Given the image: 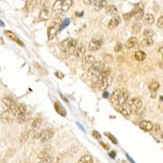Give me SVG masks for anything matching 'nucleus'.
Listing matches in <instances>:
<instances>
[{
    "instance_id": "obj_30",
    "label": "nucleus",
    "mask_w": 163,
    "mask_h": 163,
    "mask_svg": "<svg viewBox=\"0 0 163 163\" xmlns=\"http://www.w3.org/2000/svg\"><path fill=\"white\" fill-rule=\"evenodd\" d=\"M55 109L60 115H61V116L62 115H63V116H65V114H66V113H65V109L63 108V106H62L57 100L55 102Z\"/></svg>"
},
{
    "instance_id": "obj_5",
    "label": "nucleus",
    "mask_w": 163,
    "mask_h": 163,
    "mask_svg": "<svg viewBox=\"0 0 163 163\" xmlns=\"http://www.w3.org/2000/svg\"><path fill=\"white\" fill-rule=\"evenodd\" d=\"M54 136V131L52 129H45L40 133H38L34 138L40 139L42 142H46L50 140Z\"/></svg>"
},
{
    "instance_id": "obj_38",
    "label": "nucleus",
    "mask_w": 163,
    "mask_h": 163,
    "mask_svg": "<svg viewBox=\"0 0 163 163\" xmlns=\"http://www.w3.org/2000/svg\"><path fill=\"white\" fill-rule=\"evenodd\" d=\"M50 157L49 156V153L46 152V151H42L40 153L38 154V158L43 160V159H45L46 157Z\"/></svg>"
},
{
    "instance_id": "obj_26",
    "label": "nucleus",
    "mask_w": 163,
    "mask_h": 163,
    "mask_svg": "<svg viewBox=\"0 0 163 163\" xmlns=\"http://www.w3.org/2000/svg\"><path fill=\"white\" fill-rule=\"evenodd\" d=\"M105 13L109 15L115 16L117 14V8L114 5H108L105 7Z\"/></svg>"
},
{
    "instance_id": "obj_43",
    "label": "nucleus",
    "mask_w": 163,
    "mask_h": 163,
    "mask_svg": "<svg viewBox=\"0 0 163 163\" xmlns=\"http://www.w3.org/2000/svg\"><path fill=\"white\" fill-rule=\"evenodd\" d=\"M53 161V158L52 157H48L45 158V159H43L41 160L38 163H52Z\"/></svg>"
},
{
    "instance_id": "obj_41",
    "label": "nucleus",
    "mask_w": 163,
    "mask_h": 163,
    "mask_svg": "<svg viewBox=\"0 0 163 163\" xmlns=\"http://www.w3.org/2000/svg\"><path fill=\"white\" fill-rule=\"evenodd\" d=\"M122 49V44L121 43H117L115 46H114V52H121Z\"/></svg>"
},
{
    "instance_id": "obj_7",
    "label": "nucleus",
    "mask_w": 163,
    "mask_h": 163,
    "mask_svg": "<svg viewBox=\"0 0 163 163\" xmlns=\"http://www.w3.org/2000/svg\"><path fill=\"white\" fill-rule=\"evenodd\" d=\"M1 120L3 122L6 123L13 122V121L16 120V115L14 113V111L12 109H7L3 111L1 114Z\"/></svg>"
},
{
    "instance_id": "obj_21",
    "label": "nucleus",
    "mask_w": 163,
    "mask_h": 163,
    "mask_svg": "<svg viewBox=\"0 0 163 163\" xmlns=\"http://www.w3.org/2000/svg\"><path fill=\"white\" fill-rule=\"evenodd\" d=\"M30 120V114L27 113V112L16 117V122L19 123L28 122Z\"/></svg>"
},
{
    "instance_id": "obj_3",
    "label": "nucleus",
    "mask_w": 163,
    "mask_h": 163,
    "mask_svg": "<svg viewBox=\"0 0 163 163\" xmlns=\"http://www.w3.org/2000/svg\"><path fill=\"white\" fill-rule=\"evenodd\" d=\"M105 63L103 61H95L91 66H90L87 71L88 77H97L99 74L105 69Z\"/></svg>"
},
{
    "instance_id": "obj_6",
    "label": "nucleus",
    "mask_w": 163,
    "mask_h": 163,
    "mask_svg": "<svg viewBox=\"0 0 163 163\" xmlns=\"http://www.w3.org/2000/svg\"><path fill=\"white\" fill-rule=\"evenodd\" d=\"M114 108L120 113L121 114H122L123 116L125 117H128L130 116L131 113H132V108L131 107V105H129V103H126L124 105H114Z\"/></svg>"
},
{
    "instance_id": "obj_45",
    "label": "nucleus",
    "mask_w": 163,
    "mask_h": 163,
    "mask_svg": "<svg viewBox=\"0 0 163 163\" xmlns=\"http://www.w3.org/2000/svg\"><path fill=\"white\" fill-rule=\"evenodd\" d=\"M98 0H83V3L86 5H91V4H95Z\"/></svg>"
},
{
    "instance_id": "obj_27",
    "label": "nucleus",
    "mask_w": 163,
    "mask_h": 163,
    "mask_svg": "<svg viewBox=\"0 0 163 163\" xmlns=\"http://www.w3.org/2000/svg\"><path fill=\"white\" fill-rule=\"evenodd\" d=\"M95 62V57L91 55H86V56L84 57V59H83V64H84V65H86V66H89V65L90 66H91Z\"/></svg>"
},
{
    "instance_id": "obj_25",
    "label": "nucleus",
    "mask_w": 163,
    "mask_h": 163,
    "mask_svg": "<svg viewBox=\"0 0 163 163\" xmlns=\"http://www.w3.org/2000/svg\"><path fill=\"white\" fill-rule=\"evenodd\" d=\"M154 16L152 14H146L145 15V17L143 19V22L145 25H148V26H150L154 23Z\"/></svg>"
},
{
    "instance_id": "obj_46",
    "label": "nucleus",
    "mask_w": 163,
    "mask_h": 163,
    "mask_svg": "<svg viewBox=\"0 0 163 163\" xmlns=\"http://www.w3.org/2000/svg\"><path fill=\"white\" fill-rule=\"evenodd\" d=\"M153 130L155 133H159L161 131V126L159 125H155L153 126Z\"/></svg>"
},
{
    "instance_id": "obj_50",
    "label": "nucleus",
    "mask_w": 163,
    "mask_h": 163,
    "mask_svg": "<svg viewBox=\"0 0 163 163\" xmlns=\"http://www.w3.org/2000/svg\"><path fill=\"white\" fill-rule=\"evenodd\" d=\"M1 163H6V162H5V160H4V159H2V161H1Z\"/></svg>"
},
{
    "instance_id": "obj_42",
    "label": "nucleus",
    "mask_w": 163,
    "mask_h": 163,
    "mask_svg": "<svg viewBox=\"0 0 163 163\" xmlns=\"http://www.w3.org/2000/svg\"><path fill=\"white\" fill-rule=\"evenodd\" d=\"M157 25L158 27L163 30V15H162V16H160V17L158 18L157 22Z\"/></svg>"
},
{
    "instance_id": "obj_51",
    "label": "nucleus",
    "mask_w": 163,
    "mask_h": 163,
    "mask_svg": "<svg viewBox=\"0 0 163 163\" xmlns=\"http://www.w3.org/2000/svg\"><path fill=\"white\" fill-rule=\"evenodd\" d=\"M161 138L163 139V131L162 133H161Z\"/></svg>"
},
{
    "instance_id": "obj_32",
    "label": "nucleus",
    "mask_w": 163,
    "mask_h": 163,
    "mask_svg": "<svg viewBox=\"0 0 163 163\" xmlns=\"http://www.w3.org/2000/svg\"><path fill=\"white\" fill-rule=\"evenodd\" d=\"M135 58L138 61H143L146 58V54L143 51H137L135 53Z\"/></svg>"
},
{
    "instance_id": "obj_16",
    "label": "nucleus",
    "mask_w": 163,
    "mask_h": 163,
    "mask_svg": "<svg viewBox=\"0 0 163 163\" xmlns=\"http://www.w3.org/2000/svg\"><path fill=\"white\" fill-rule=\"evenodd\" d=\"M52 16V12L50 9H43L39 13V19H40L42 21H48Z\"/></svg>"
},
{
    "instance_id": "obj_39",
    "label": "nucleus",
    "mask_w": 163,
    "mask_h": 163,
    "mask_svg": "<svg viewBox=\"0 0 163 163\" xmlns=\"http://www.w3.org/2000/svg\"><path fill=\"white\" fill-rule=\"evenodd\" d=\"M133 16H135V13H134V11H133V12H131V13H124V14H123V18L125 19V20H130V19L132 18Z\"/></svg>"
},
{
    "instance_id": "obj_35",
    "label": "nucleus",
    "mask_w": 163,
    "mask_h": 163,
    "mask_svg": "<svg viewBox=\"0 0 163 163\" xmlns=\"http://www.w3.org/2000/svg\"><path fill=\"white\" fill-rule=\"evenodd\" d=\"M113 55H110V54H107L104 56V59H103V62L105 63V65H110L111 63L113 62Z\"/></svg>"
},
{
    "instance_id": "obj_18",
    "label": "nucleus",
    "mask_w": 163,
    "mask_h": 163,
    "mask_svg": "<svg viewBox=\"0 0 163 163\" xmlns=\"http://www.w3.org/2000/svg\"><path fill=\"white\" fill-rule=\"evenodd\" d=\"M3 103L5 105V107L7 108V109H12L13 110L15 108V102L13 100V99L9 98V97H5V98L3 99Z\"/></svg>"
},
{
    "instance_id": "obj_20",
    "label": "nucleus",
    "mask_w": 163,
    "mask_h": 163,
    "mask_svg": "<svg viewBox=\"0 0 163 163\" xmlns=\"http://www.w3.org/2000/svg\"><path fill=\"white\" fill-rule=\"evenodd\" d=\"M137 43H138V39H137V38H130L129 39L126 41V44H125V47H126V49L127 50L131 49V48H133L134 46H136Z\"/></svg>"
},
{
    "instance_id": "obj_48",
    "label": "nucleus",
    "mask_w": 163,
    "mask_h": 163,
    "mask_svg": "<svg viewBox=\"0 0 163 163\" xmlns=\"http://www.w3.org/2000/svg\"><path fill=\"white\" fill-rule=\"evenodd\" d=\"M109 157H110L111 158H114V157H116V153H115L114 151H112L110 153H109Z\"/></svg>"
},
{
    "instance_id": "obj_44",
    "label": "nucleus",
    "mask_w": 163,
    "mask_h": 163,
    "mask_svg": "<svg viewBox=\"0 0 163 163\" xmlns=\"http://www.w3.org/2000/svg\"><path fill=\"white\" fill-rule=\"evenodd\" d=\"M92 136L93 137L96 139H101V136H100V134L98 132V131H92Z\"/></svg>"
},
{
    "instance_id": "obj_11",
    "label": "nucleus",
    "mask_w": 163,
    "mask_h": 163,
    "mask_svg": "<svg viewBox=\"0 0 163 163\" xmlns=\"http://www.w3.org/2000/svg\"><path fill=\"white\" fill-rule=\"evenodd\" d=\"M135 13V18L139 21L144 17V5L142 3H138L136 6V9L134 11Z\"/></svg>"
},
{
    "instance_id": "obj_23",
    "label": "nucleus",
    "mask_w": 163,
    "mask_h": 163,
    "mask_svg": "<svg viewBox=\"0 0 163 163\" xmlns=\"http://www.w3.org/2000/svg\"><path fill=\"white\" fill-rule=\"evenodd\" d=\"M111 73V69L109 68H105L99 74V75L96 77V80H103L106 77H109Z\"/></svg>"
},
{
    "instance_id": "obj_13",
    "label": "nucleus",
    "mask_w": 163,
    "mask_h": 163,
    "mask_svg": "<svg viewBox=\"0 0 163 163\" xmlns=\"http://www.w3.org/2000/svg\"><path fill=\"white\" fill-rule=\"evenodd\" d=\"M139 126L140 127V129L145 131H153V129L154 125L151 122H149V121L145 120L141 121Z\"/></svg>"
},
{
    "instance_id": "obj_12",
    "label": "nucleus",
    "mask_w": 163,
    "mask_h": 163,
    "mask_svg": "<svg viewBox=\"0 0 163 163\" xmlns=\"http://www.w3.org/2000/svg\"><path fill=\"white\" fill-rule=\"evenodd\" d=\"M102 45V42L100 40H97V39H92L89 43V45H88V50L90 52H96L98 51L100 46Z\"/></svg>"
},
{
    "instance_id": "obj_49",
    "label": "nucleus",
    "mask_w": 163,
    "mask_h": 163,
    "mask_svg": "<svg viewBox=\"0 0 163 163\" xmlns=\"http://www.w3.org/2000/svg\"><path fill=\"white\" fill-rule=\"evenodd\" d=\"M20 163H29V162H28V161H22V162H21Z\"/></svg>"
},
{
    "instance_id": "obj_9",
    "label": "nucleus",
    "mask_w": 163,
    "mask_h": 163,
    "mask_svg": "<svg viewBox=\"0 0 163 163\" xmlns=\"http://www.w3.org/2000/svg\"><path fill=\"white\" fill-rule=\"evenodd\" d=\"M128 103L131 105V107L133 111L139 110L142 108V106H143L142 100L140 98H139V97H134Z\"/></svg>"
},
{
    "instance_id": "obj_10",
    "label": "nucleus",
    "mask_w": 163,
    "mask_h": 163,
    "mask_svg": "<svg viewBox=\"0 0 163 163\" xmlns=\"http://www.w3.org/2000/svg\"><path fill=\"white\" fill-rule=\"evenodd\" d=\"M123 90H116L115 91L113 92V94L110 96V101L112 104L115 105H118V103L120 101V99L122 95Z\"/></svg>"
},
{
    "instance_id": "obj_31",
    "label": "nucleus",
    "mask_w": 163,
    "mask_h": 163,
    "mask_svg": "<svg viewBox=\"0 0 163 163\" xmlns=\"http://www.w3.org/2000/svg\"><path fill=\"white\" fill-rule=\"evenodd\" d=\"M30 131H23V132L21 134V136H20V138H19V140L20 142L23 144V143H25V142L27 141L28 139L30 137Z\"/></svg>"
},
{
    "instance_id": "obj_29",
    "label": "nucleus",
    "mask_w": 163,
    "mask_h": 163,
    "mask_svg": "<svg viewBox=\"0 0 163 163\" xmlns=\"http://www.w3.org/2000/svg\"><path fill=\"white\" fill-rule=\"evenodd\" d=\"M34 2L33 0H26L25 7H24L25 13H30L31 11L34 9Z\"/></svg>"
},
{
    "instance_id": "obj_47",
    "label": "nucleus",
    "mask_w": 163,
    "mask_h": 163,
    "mask_svg": "<svg viewBox=\"0 0 163 163\" xmlns=\"http://www.w3.org/2000/svg\"><path fill=\"white\" fill-rule=\"evenodd\" d=\"M100 145H102V146L104 147V148H105V149H106V150H108V148H109V147H108V145H105V143H103V142H100Z\"/></svg>"
},
{
    "instance_id": "obj_37",
    "label": "nucleus",
    "mask_w": 163,
    "mask_h": 163,
    "mask_svg": "<svg viewBox=\"0 0 163 163\" xmlns=\"http://www.w3.org/2000/svg\"><path fill=\"white\" fill-rule=\"evenodd\" d=\"M153 30H151L149 28H147L144 30V35L145 36V38H151L153 35Z\"/></svg>"
},
{
    "instance_id": "obj_17",
    "label": "nucleus",
    "mask_w": 163,
    "mask_h": 163,
    "mask_svg": "<svg viewBox=\"0 0 163 163\" xmlns=\"http://www.w3.org/2000/svg\"><path fill=\"white\" fill-rule=\"evenodd\" d=\"M57 30L58 27L55 26V25H52L50 27L47 29V37L49 40H52L54 38H55L56 34H57Z\"/></svg>"
},
{
    "instance_id": "obj_19",
    "label": "nucleus",
    "mask_w": 163,
    "mask_h": 163,
    "mask_svg": "<svg viewBox=\"0 0 163 163\" xmlns=\"http://www.w3.org/2000/svg\"><path fill=\"white\" fill-rule=\"evenodd\" d=\"M5 34H6V36H7V38H9L10 39H12L13 41H14L15 43H16L17 44H19L20 46H24V43H22L21 41L19 39L17 36L15 35L13 32L10 30H6L5 31Z\"/></svg>"
},
{
    "instance_id": "obj_15",
    "label": "nucleus",
    "mask_w": 163,
    "mask_h": 163,
    "mask_svg": "<svg viewBox=\"0 0 163 163\" xmlns=\"http://www.w3.org/2000/svg\"><path fill=\"white\" fill-rule=\"evenodd\" d=\"M121 23V18L117 15H115V16H113V18L111 19L110 21H108V28L109 30H114L115 28L117 27V25H119Z\"/></svg>"
},
{
    "instance_id": "obj_14",
    "label": "nucleus",
    "mask_w": 163,
    "mask_h": 163,
    "mask_svg": "<svg viewBox=\"0 0 163 163\" xmlns=\"http://www.w3.org/2000/svg\"><path fill=\"white\" fill-rule=\"evenodd\" d=\"M26 106H25V104H22V103H19V104H16L15 108L13 109L14 113L16 115V117L19 116V115H21V114L26 113Z\"/></svg>"
},
{
    "instance_id": "obj_8",
    "label": "nucleus",
    "mask_w": 163,
    "mask_h": 163,
    "mask_svg": "<svg viewBox=\"0 0 163 163\" xmlns=\"http://www.w3.org/2000/svg\"><path fill=\"white\" fill-rule=\"evenodd\" d=\"M41 125H42V119L40 117H36V118H33L28 122V127L30 131H35L40 128Z\"/></svg>"
},
{
    "instance_id": "obj_52",
    "label": "nucleus",
    "mask_w": 163,
    "mask_h": 163,
    "mask_svg": "<svg viewBox=\"0 0 163 163\" xmlns=\"http://www.w3.org/2000/svg\"><path fill=\"white\" fill-rule=\"evenodd\" d=\"M3 38H1V44H3Z\"/></svg>"
},
{
    "instance_id": "obj_1",
    "label": "nucleus",
    "mask_w": 163,
    "mask_h": 163,
    "mask_svg": "<svg viewBox=\"0 0 163 163\" xmlns=\"http://www.w3.org/2000/svg\"><path fill=\"white\" fill-rule=\"evenodd\" d=\"M77 42L72 38H67L60 44V49L64 55H69L74 53L77 50Z\"/></svg>"
},
{
    "instance_id": "obj_24",
    "label": "nucleus",
    "mask_w": 163,
    "mask_h": 163,
    "mask_svg": "<svg viewBox=\"0 0 163 163\" xmlns=\"http://www.w3.org/2000/svg\"><path fill=\"white\" fill-rule=\"evenodd\" d=\"M86 52V46L83 45V46H78V47L77 48V50H76V52H75V55H76V57H77V58L82 59L83 58V56H84V55H85Z\"/></svg>"
},
{
    "instance_id": "obj_40",
    "label": "nucleus",
    "mask_w": 163,
    "mask_h": 163,
    "mask_svg": "<svg viewBox=\"0 0 163 163\" xmlns=\"http://www.w3.org/2000/svg\"><path fill=\"white\" fill-rule=\"evenodd\" d=\"M105 136H107L109 139H110L111 141L113 142L114 144H115V145H117V139L115 138L113 135H111L110 133H105Z\"/></svg>"
},
{
    "instance_id": "obj_53",
    "label": "nucleus",
    "mask_w": 163,
    "mask_h": 163,
    "mask_svg": "<svg viewBox=\"0 0 163 163\" xmlns=\"http://www.w3.org/2000/svg\"><path fill=\"white\" fill-rule=\"evenodd\" d=\"M162 58H163V54H162Z\"/></svg>"
},
{
    "instance_id": "obj_4",
    "label": "nucleus",
    "mask_w": 163,
    "mask_h": 163,
    "mask_svg": "<svg viewBox=\"0 0 163 163\" xmlns=\"http://www.w3.org/2000/svg\"><path fill=\"white\" fill-rule=\"evenodd\" d=\"M112 82H113V78L109 76L103 80H96L92 83L91 86H92L93 89L99 90V91H105L112 84Z\"/></svg>"
},
{
    "instance_id": "obj_22",
    "label": "nucleus",
    "mask_w": 163,
    "mask_h": 163,
    "mask_svg": "<svg viewBox=\"0 0 163 163\" xmlns=\"http://www.w3.org/2000/svg\"><path fill=\"white\" fill-rule=\"evenodd\" d=\"M107 6H108V3H107L106 0H98L94 4V9L98 12V11H100L103 8H105Z\"/></svg>"
},
{
    "instance_id": "obj_34",
    "label": "nucleus",
    "mask_w": 163,
    "mask_h": 163,
    "mask_svg": "<svg viewBox=\"0 0 163 163\" xmlns=\"http://www.w3.org/2000/svg\"><path fill=\"white\" fill-rule=\"evenodd\" d=\"M142 44L145 46H150L154 44V41L151 38H145L142 40Z\"/></svg>"
},
{
    "instance_id": "obj_2",
    "label": "nucleus",
    "mask_w": 163,
    "mask_h": 163,
    "mask_svg": "<svg viewBox=\"0 0 163 163\" xmlns=\"http://www.w3.org/2000/svg\"><path fill=\"white\" fill-rule=\"evenodd\" d=\"M73 4V0H56L53 3L52 11L57 14L66 13Z\"/></svg>"
},
{
    "instance_id": "obj_33",
    "label": "nucleus",
    "mask_w": 163,
    "mask_h": 163,
    "mask_svg": "<svg viewBox=\"0 0 163 163\" xmlns=\"http://www.w3.org/2000/svg\"><path fill=\"white\" fill-rule=\"evenodd\" d=\"M77 163H93V159L90 155H84L78 160Z\"/></svg>"
},
{
    "instance_id": "obj_36",
    "label": "nucleus",
    "mask_w": 163,
    "mask_h": 163,
    "mask_svg": "<svg viewBox=\"0 0 163 163\" xmlns=\"http://www.w3.org/2000/svg\"><path fill=\"white\" fill-rule=\"evenodd\" d=\"M142 28V25L140 23H136L135 25H133L132 26V32L135 34H138L140 32Z\"/></svg>"
},
{
    "instance_id": "obj_28",
    "label": "nucleus",
    "mask_w": 163,
    "mask_h": 163,
    "mask_svg": "<svg viewBox=\"0 0 163 163\" xmlns=\"http://www.w3.org/2000/svg\"><path fill=\"white\" fill-rule=\"evenodd\" d=\"M159 88H160V83L158 82H153L148 85V89L152 92V94L157 92Z\"/></svg>"
}]
</instances>
